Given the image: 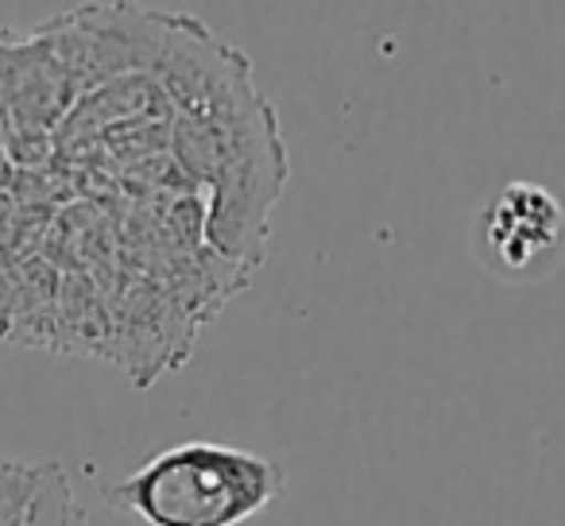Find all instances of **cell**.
I'll return each mask as SVG.
<instances>
[{
	"label": "cell",
	"instance_id": "obj_4",
	"mask_svg": "<svg viewBox=\"0 0 565 526\" xmlns=\"http://www.w3.org/2000/svg\"><path fill=\"white\" fill-rule=\"evenodd\" d=\"M20 526H89V515L82 511L78 495H74L71 480L58 464H47L40 492H35Z\"/></svg>",
	"mask_w": 565,
	"mask_h": 526
},
{
	"label": "cell",
	"instance_id": "obj_3",
	"mask_svg": "<svg viewBox=\"0 0 565 526\" xmlns=\"http://www.w3.org/2000/svg\"><path fill=\"white\" fill-rule=\"evenodd\" d=\"M565 233V213L554 194L534 182H511L484 217V240L503 268H526L546 256Z\"/></svg>",
	"mask_w": 565,
	"mask_h": 526
},
{
	"label": "cell",
	"instance_id": "obj_1",
	"mask_svg": "<svg viewBox=\"0 0 565 526\" xmlns=\"http://www.w3.org/2000/svg\"><path fill=\"white\" fill-rule=\"evenodd\" d=\"M174 155L190 179L210 190L205 233L233 264L256 268L264 259L267 213L287 182V151L264 97L210 117H182L174 125Z\"/></svg>",
	"mask_w": 565,
	"mask_h": 526
},
{
	"label": "cell",
	"instance_id": "obj_2",
	"mask_svg": "<svg viewBox=\"0 0 565 526\" xmlns=\"http://www.w3.org/2000/svg\"><path fill=\"white\" fill-rule=\"evenodd\" d=\"M287 476L275 461L221 441H182L102 495L113 511L148 526H241L282 492Z\"/></svg>",
	"mask_w": 565,
	"mask_h": 526
},
{
	"label": "cell",
	"instance_id": "obj_5",
	"mask_svg": "<svg viewBox=\"0 0 565 526\" xmlns=\"http://www.w3.org/2000/svg\"><path fill=\"white\" fill-rule=\"evenodd\" d=\"M47 464H24L0 457V526H20L43 484Z\"/></svg>",
	"mask_w": 565,
	"mask_h": 526
}]
</instances>
